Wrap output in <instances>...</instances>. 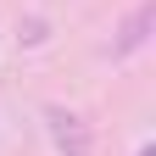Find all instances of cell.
I'll use <instances>...</instances> for the list:
<instances>
[{"instance_id": "obj_4", "label": "cell", "mask_w": 156, "mask_h": 156, "mask_svg": "<svg viewBox=\"0 0 156 156\" xmlns=\"http://www.w3.org/2000/svg\"><path fill=\"white\" fill-rule=\"evenodd\" d=\"M140 156H151V145H140Z\"/></svg>"}, {"instance_id": "obj_1", "label": "cell", "mask_w": 156, "mask_h": 156, "mask_svg": "<svg viewBox=\"0 0 156 156\" xmlns=\"http://www.w3.org/2000/svg\"><path fill=\"white\" fill-rule=\"evenodd\" d=\"M45 123H50V140L62 156H95V128L84 123L78 112L67 106H45Z\"/></svg>"}, {"instance_id": "obj_2", "label": "cell", "mask_w": 156, "mask_h": 156, "mask_svg": "<svg viewBox=\"0 0 156 156\" xmlns=\"http://www.w3.org/2000/svg\"><path fill=\"white\" fill-rule=\"evenodd\" d=\"M151 28H156V0H140L123 23H117V39H112V62H128L151 45Z\"/></svg>"}, {"instance_id": "obj_3", "label": "cell", "mask_w": 156, "mask_h": 156, "mask_svg": "<svg viewBox=\"0 0 156 156\" xmlns=\"http://www.w3.org/2000/svg\"><path fill=\"white\" fill-rule=\"evenodd\" d=\"M23 45H45V17H28V34H23Z\"/></svg>"}]
</instances>
